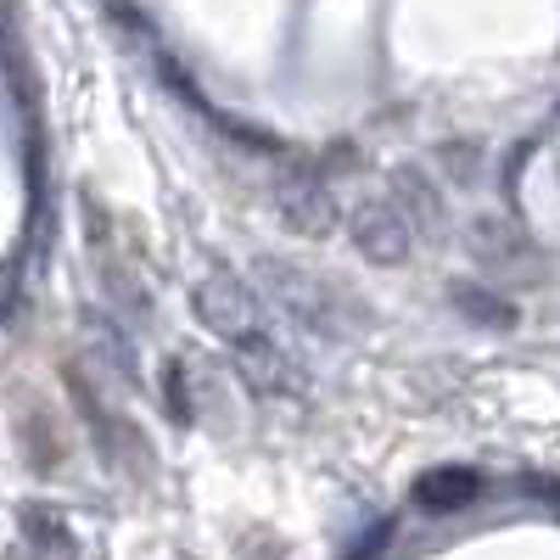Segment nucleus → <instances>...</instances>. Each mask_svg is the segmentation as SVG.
<instances>
[{
	"instance_id": "f257e3e1",
	"label": "nucleus",
	"mask_w": 560,
	"mask_h": 560,
	"mask_svg": "<svg viewBox=\"0 0 560 560\" xmlns=\"http://www.w3.org/2000/svg\"><path fill=\"white\" fill-rule=\"evenodd\" d=\"M353 242L376 264H404L415 247V224L404 219L398 202H359L353 208Z\"/></svg>"
},
{
	"instance_id": "20e7f679",
	"label": "nucleus",
	"mask_w": 560,
	"mask_h": 560,
	"mask_svg": "<svg viewBox=\"0 0 560 560\" xmlns=\"http://www.w3.org/2000/svg\"><path fill=\"white\" fill-rule=\"evenodd\" d=\"M471 493H477V477L471 471H432L427 482L415 488L420 504H465Z\"/></svg>"
},
{
	"instance_id": "f03ea898",
	"label": "nucleus",
	"mask_w": 560,
	"mask_h": 560,
	"mask_svg": "<svg viewBox=\"0 0 560 560\" xmlns=\"http://www.w3.org/2000/svg\"><path fill=\"white\" fill-rule=\"evenodd\" d=\"M202 319L213 325L219 337H230V342H247V337L264 331L258 298L242 287V280H230V275H213L208 287H202Z\"/></svg>"
},
{
	"instance_id": "7ed1b4c3",
	"label": "nucleus",
	"mask_w": 560,
	"mask_h": 560,
	"mask_svg": "<svg viewBox=\"0 0 560 560\" xmlns=\"http://www.w3.org/2000/svg\"><path fill=\"white\" fill-rule=\"evenodd\" d=\"M275 202H280V213H287V224L308 230V236H319V230L337 224V202H331V191H325L319 179H292Z\"/></svg>"
}]
</instances>
